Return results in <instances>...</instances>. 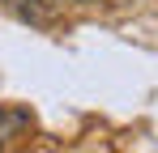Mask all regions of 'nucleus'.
<instances>
[{"instance_id": "f257e3e1", "label": "nucleus", "mask_w": 158, "mask_h": 153, "mask_svg": "<svg viewBox=\"0 0 158 153\" xmlns=\"http://www.w3.org/2000/svg\"><path fill=\"white\" fill-rule=\"evenodd\" d=\"M73 4H81V0H73Z\"/></svg>"}]
</instances>
